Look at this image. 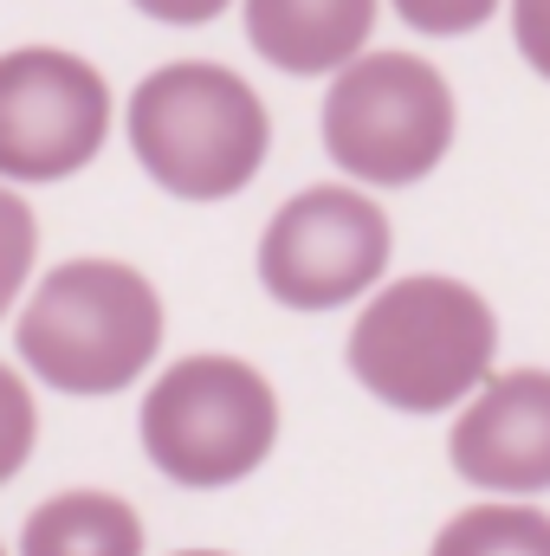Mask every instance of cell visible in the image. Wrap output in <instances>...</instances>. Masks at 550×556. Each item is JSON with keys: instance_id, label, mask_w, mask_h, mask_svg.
Instances as JSON below:
<instances>
[{"instance_id": "1", "label": "cell", "mask_w": 550, "mask_h": 556, "mask_svg": "<svg viewBox=\"0 0 550 556\" xmlns=\"http://www.w3.org/2000/svg\"><path fill=\"white\" fill-rule=\"evenodd\" d=\"M350 376L396 415H447L499 363L492 304L447 273L389 278L363 298L350 324Z\"/></svg>"}, {"instance_id": "2", "label": "cell", "mask_w": 550, "mask_h": 556, "mask_svg": "<svg viewBox=\"0 0 550 556\" xmlns=\"http://www.w3.org/2000/svg\"><path fill=\"white\" fill-rule=\"evenodd\" d=\"M168 311L124 260H65L33 285L13 324L20 363L59 395H124L149 376Z\"/></svg>"}, {"instance_id": "3", "label": "cell", "mask_w": 550, "mask_h": 556, "mask_svg": "<svg viewBox=\"0 0 550 556\" xmlns=\"http://www.w3.org/2000/svg\"><path fill=\"white\" fill-rule=\"evenodd\" d=\"M124 130L142 175L175 201H234L273 155L266 98L214 59H175L149 72L130 91Z\"/></svg>"}, {"instance_id": "4", "label": "cell", "mask_w": 550, "mask_h": 556, "mask_svg": "<svg viewBox=\"0 0 550 556\" xmlns=\"http://www.w3.org/2000/svg\"><path fill=\"white\" fill-rule=\"evenodd\" d=\"M149 466L168 485L221 492L253 479L278 446V389L247 356H182L168 363L137 408Z\"/></svg>"}, {"instance_id": "5", "label": "cell", "mask_w": 550, "mask_h": 556, "mask_svg": "<svg viewBox=\"0 0 550 556\" xmlns=\"http://www.w3.org/2000/svg\"><path fill=\"white\" fill-rule=\"evenodd\" d=\"M317 130L337 175L357 188H409L447 162L460 111L440 65L414 52H357L343 72H330Z\"/></svg>"}, {"instance_id": "6", "label": "cell", "mask_w": 550, "mask_h": 556, "mask_svg": "<svg viewBox=\"0 0 550 556\" xmlns=\"http://www.w3.org/2000/svg\"><path fill=\"white\" fill-rule=\"evenodd\" d=\"M389 214L357 181L298 188L260 233V285L285 311H343L389 273Z\"/></svg>"}, {"instance_id": "7", "label": "cell", "mask_w": 550, "mask_h": 556, "mask_svg": "<svg viewBox=\"0 0 550 556\" xmlns=\"http://www.w3.org/2000/svg\"><path fill=\"white\" fill-rule=\"evenodd\" d=\"M111 78L65 46L0 52V181H72L111 142Z\"/></svg>"}, {"instance_id": "8", "label": "cell", "mask_w": 550, "mask_h": 556, "mask_svg": "<svg viewBox=\"0 0 550 556\" xmlns=\"http://www.w3.org/2000/svg\"><path fill=\"white\" fill-rule=\"evenodd\" d=\"M447 459L492 498L550 492V369H492L479 395L460 402Z\"/></svg>"}, {"instance_id": "9", "label": "cell", "mask_w": 550, "mask_h": 556, "mask_svg": "<svg viewBox=\"0 0 550 556\" xmlns=\"http://www.w3.org/2000/svg\"><path fill=\"white\" fill-rule=\"evenodd\" d=\"M383 0H247V39L285 78H330L370 52Z\"/></svg>"}, {"instance_id": "10", "label": "cell", "mask_w": 550, "mask_h": 556, "mask_svg": "<svg viewBox=\"0 0 550 556\" xmlns=\"http://www.w3.org/2000/svg\"><path fill=\"white\" fill-rule=\"evenodd\" d=\"M20 556H142V518L117 492L72 485L26 511Z\"/></svg>"}, {"instance_id": "11", "label": "cell", "mask_w": 550, "mask_h": 556, "mask_svg": "<svg viewBox=\"0 0 550 556\" xmlns=\"http://www.w3.org/2000/svg\"><path fill=\"white\" fill-rule=\"evenodd\" d=\"M427 556H550V511L525 498H486L440 525Z\"/></svg>"}, {"instance_id": "12", "label": "cell", "mask_w": 550, "mask_h": 556, "mask_svg": "<svg viewBox=\"0 0 550 556\" xmlns=\"http://www.w3.org/2000/svg\"><path fill=\"white\" fill-rule=\"evenodd\" d=\"M33 260H39V220H33V207L0 181V324H7V311L20 304V291H26V278H33Z\"/></svg>"}, {"instance_id": "13", "label": "cell", "mask_w": 550, "mask_h": 556, "mask_svg": "<svg viewBox=\"0 0 550 556\" xmlns=\"http://www.w3.org/2000/svg\"><path fill=\"white\" fill-rule=\"evenodd\" d=\"M33 440H39V402L20 382V369L0 363V485L20 479V466L33 459Z\"/></svg>"}, {"instance_id": "14", "label": "cell", "mask_w": 550, "mask_h": 556, "mask_svg": "<svg viewBox=\"0 0 550 556\" xmlns=\"http://www.w3.org/2000/svg\"><path fill=\"white\" fill-rule=\"evenodd\" d=\"M396 20L427 33V39H460V33H479L505 0H389Z\"/></svg>"}, {"instance_id": "15", "label": "cell", "mask_w": 550, "mask_h": 556, "mask_svg": "<svg viewBox=\"0 0 550 556\" xmlns=\"http://www.w3.org/2000/svg\"><path fill=\"white\" fill-rule=\"evenodd\" d=\"M512 39L518 59L550 85V0H512Z\"/></svg>"}, {"instance_id": "16", "label": "cell", "mask_w": 550, "mask_h": 556, "mask_svg": "<svg viewBox=\"0 0 550 556\" xmlns=\"http://www.w3.org/2000/svg\"><path fill=\"white\" fill-rule=\"evenodd\" d=\"M142 20H155V26H208V20H221L234 0H130Z\"/></svg>"}, {"instance_id": "17", "label": "cell", "mask_w": 550, "mask_h": 556, "mask_svg": "<svg viewBox=\"0 0 550 556\" xmlns=\"http://www.w3.org/2000/svg\"><path fill=\"white\" fill-rule=\"evenodd\" d=\"M175 556H227V551H175Z\"/></svg>"}, {"instance_id": "18", "label": "cell", "mask_w": 550, "mask_h": 556, "mask_svg": "<svg viewBox=\"0 0 550 556\" xmlns=\"http://www.w3.org/2000/svg\"><path fill=\"white\" fill-rule=\"evenodd\" d=\"M0 556H7V544H0Z\"/></svg>"}]
</instances>
